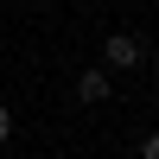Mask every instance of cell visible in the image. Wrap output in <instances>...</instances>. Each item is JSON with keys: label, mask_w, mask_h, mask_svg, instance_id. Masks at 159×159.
I'll return each mask as SVG.
<instances>
[{"label": "cell", "mask_w": 159, "mask_h": 159, "mask_svg": "<svg viewBox=\"0 0 159 159\" xmlns=\"http://www.w3.org/2000/svg\"><path fill=\"white\" fill-rule=\"evenodd\" d=\"M140 153H147V159H159V134H147V147H140Z\"/></svg>", "instance_id": "cell-3"}, {"label": "cell", "mask_w": 159, "mask_h": 159, "mask_svg": "<svg viewBox=\"0 0 159 159\" xmlns=\"http://www.w3.org/2000/svg\"><path fill=\"white\" fill-rule=\"evenodd\" d=\"M76 96H83V102H108V76H102V70H83V76H76Z\"/></svg>", "instance_id": "cell-2"}, {"label": "cell", "mask_w": 159, "mask_h": 159, "mask_svg": "<svg viewBox=\"0 0 159 159\" xmlns=\"http://www.w3.org/2000/svg\"><path fill=\"white\" fill-rule=\"evenodd\" d=\"M7 134H13V115H7V108H0V140H7Z\"/></svg>", "instance_id": "cell-4"}, {"label": "cell", "mask_w": 159, "mask_h": 159, "mask_svg": "<svg viewBox=\"0 0 159 159\" xmlns=\"http://www.w3.org/2000/svg\"><path fill=\"white\" fill-rule=\"evenodd\" d=\"M108 64H115V70H134V64H140V38H108Z\"/></svg>", "instance_id": "cell-1"}]
</instances>
